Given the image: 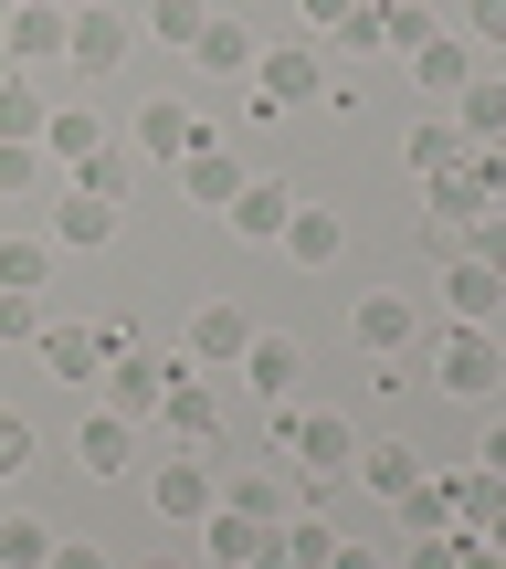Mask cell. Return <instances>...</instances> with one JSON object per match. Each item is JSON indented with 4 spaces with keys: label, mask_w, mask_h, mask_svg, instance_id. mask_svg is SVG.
Masks as SVG:
<instances>
[{
    "label": "cell",
    "mask_w": 506,
    "mask_h": 569,
    "mask_svg": "<svg viewBox=\"0 0 506 569\" xmlns=\"http://www.w3.org/2000/svg\"><path fill=\"white\" fill-rule=\"evenodd\" d=\"M180 380H201L180 348H169V359H159V348H138V359H106V411H117V422H159V401H169Z\"/></svg>",
    "instance_id": "6da1fadb"
},
{
    "label": "cell",
    "mask_w": 506,
    "mask_h": 569,
    "mask_svg": "<svg viewBox=\"0 0 506 569\" xmlns=\"http://www.w3.org/2000/svg\"><path fill=\"white\" fill-rule=\"evenodd\" d=\"M433 380H444L454 401H496L506 338H496V327H444V338H433Z\"/></svg>",
    "instance_id": "7a4b0ae2"
},
{
    "label": "cell",
    "mask_w": 506,
    "mask_h": 569,
    "mask_svg": "<svg viewBox=\"0 0 506 569\" xmlns=\"http://www.w3.org/2000/svg\"><path fill=\"white\" fill-rule=\"evenodd\" d=\"M244 84L275 106V117H296V106H327V53H317V42H264Z\"/></svg>",
    "instance_id": "3957f363"
},
{
    "label": "cell",
    "mask_w": 506,
    "mask_h": 569,
    "mask_svg": "<svg viewBox=\"0 0 506 569\" xmlns=\"http://www.w3.org/2000/svg\"><path fill=\"white\" fill-rule=\"evenodd\" d=\"M127 53H138V21H127V11H106V0H75V11H63V63H75L85 84L117 74Z\"/></svg>",
    "instance_id": "277c9868"
},
{
    "label": "cell",
    "mask_w": 506,
    "mask_h": 569,
    "mask_svg": "<svg viewBox=\"0 0 506 569\" xmlns=\"http://www.w3.org/2000/svg\"><path fill=\"white\" fill-rule=\"evenodd\" d=\"M148 507H159V528H201V517L222 507V465H211V453H169V465L148 475Z\"/></svg>",
    "instance_id": "5b68a950"
},
{
    "label": "cell",
    "mask_w": 506,
    "mask_h": 569,
    "mask_svg": "<svg viewBox=\"0 0 506 569\" xmlns=\"http://www.w3.org/2000/svg\"><path fill=\"white\" fill-rule=\"evenodd\" d=\"M401 74H411V96H444V106H454L475 74H486V53H475L465 32H423V42L401 53Z\"/></svg>",
    "instance_id": "8992f818"
},
{
    "label": "cell",
    "mask_w": 506,
    "mask_h": 569,
    "mask_svg": "<svg viewBox=\"0 0 506 569\" xmlns=\"http://www.w3.org/2000/svg\"><path fill=\"white\" fill-rule=\"evenodd\" d=\"M296 201H306L296 180H275V169H254V180H244V190L222 201V232H244V243H285V222H296Z\"/></svg>",
    "instance_id": "52a82bcc"
},
{
    "label": "cell",
    "mask_w": 506,
    "mask_h": 569,
    "mask_svg": "<svg viewBox=\"0 0 506 569\" xmlns=\"http://www.w3.org/2000/svg\"><path fill=\"white\" fill-rule=\"evenodd\" d=\"M201 138H211V127L190 117L180 96H159V106H138V117H127V148H138L148 169H180V159H190V148H201Z\"/></svg>",
    "instance_id": "ba28073f"
},
{
    "label": "cell",
    "mask_w": 506,
    "mask_h": 569,
    "mask_svg": "<svg viewBox=\"0 0 506 569\" xmlns=\"http://www.w3.org/2000/svg\"><path fill=\"white\" fill-rule=\"evenodd\" d=\"M244 348H254V317H244V306H232V296H211L201 317H190L180 359H190V369H201V380H211V369H244Z\"/></svg>",
    "instance_id": "9c48e42d"
},
{
    "label": "cell",
    "mask_w": 506,
    "mask_h": 569,
    "mask_svg": "<svg viewBox=\"0 0 506 569\" xmlns=\"http://www.w3.org/2000/svg\"><path fill=\"white\" fill-rule=\"evenodd\" d=\"M201 559H211V569H275V528L244 517V507H211V517H201Z\"/></svg>",
    "instance_id": "30bf717a"
},
{
    "label": "cell",
    "mask_w": 506,
    "mask_h": 569,
    "mask_svg": "<svg viewBox=\"0 0 506 569\" xmlns=\"http://www.w3.org/2000/svg\"><path fill=\"white\" fill-rule=\"evenodd\" d=\"M32 359H42V380H63V390H96V380H106V348H96V327H63V317H42Z\"/></svg>",
    "instance_id": "8fae6325"
},
{
    "label": "cell",
    "mask_w": 506,
    "mask_h": 569,
    "mask_svg": "<svg viewBox=\"0 0 506 569\" xmlns=\"http://www.w3.org/2000/svg\"><path fill=\"white\" fill-rule=\"evenodd\" d=\"M444 306H454V327H506V274L475 264V253H454L444 264Z\"/></svg>",
    "instance_id": "7c38bea8"
},
{
    "label": "cell",
    "mask_w": 506,
    "mask_h": 569,
    "mask_svg": "<svg viewBox=\"0 0 506 569\" xmlns=\"http://www.w3.org/2000/svg\"><path fill=\"white\" fill-rule=\"evenodd\" d=\"M348 338H359L369 359H411V338H423V306H411V296H359Z\"/></svg>",
    "instance_id": "4fadbf2b"
},
{
    "label": "cell",
    "mask_w": 506,
    "mask_h": 569,
    "mask_svg": "<svg viewBox=\"0 0 506 569\" xmlns=\"http://www.w3.org/2000/svg\"><path fill=\"white\" fill-rule=\"evenodd\" d=\"M159 422H169V453H211V443H222V390H211V380H180L159 401Z\"/></svg>",
    "instance_id": "5bb4252c"
},
{
    "label": "cell",
    "mask_w": 506,
    "mask_h": 569,
    "mask_svg": "<svg viewBox=\"0 0 506 569\" xmlns=\"http://www.w3.org/2000/svg\"><path fill=\"white\" fill-rule=\"evenodd\" d=\"M232 380H254V401H296L306 348L285 338V327H254V348H244V369H232Z\"/></svg>",
    "instance_id": "9a60e30c"
},
{
    "label": "cell",
    "mask_w": 506,
    "mask_h": 569,
    "mask_svg": "<svg viewBox=\"0 0 506 569\" xmlns=\"http://www.w3.org/2000/svg\"><path fill=\"white\" fill-rule=\"evenodd\" d=\"M42 243H63V253H96V243H117V201H85L75 180H53V232Z\"/></svg>",
    "instance_id": "2e32d148"
},
{
    "label": "cell",
    "mask_w": 506,
    "mask_h": 569,
    "mask_svg": "<svg viewBox=\"0 0 506 569\" xmlns=\"http://www.w3.org/2000/svg\"><path fill=\"white\" fill-rule=\"evenodd\" d=\"M75 465L85 475H96V486H106V475H127V465H138V422H117V411H85V432H75Z\"/></svg>",
    "instance_id": "e0dca14e"
},
{
    "label": "cell",
    "mask_w": 506,
    "mask_h": 569,
    "mask_svg": "<svg viewBox=\"0 0 506 569\" xmlns=\"http://www.w3.org/2000/svg\"><path fill=\"white\" fill-rule=\"evenodd\" d=\"M254 53H264V32H254V21H222V11H211L201 42H190V63H201V74H222V84H244Z\"/></svg>",
    "instance_id": "ac0fdd59"
},
{
    "label": "cell",
    "mask_w": 506,
    "mask_h": 569,
    "mask_svg": "<svg viewBox=\"0 0 506 569\" xmlns=\"http://www.w3.org/2000/svg\"><path fill=\"white\" fill-rule=\"evenodd\" d=\"M348 253V232H338V211L327 201H296V222H285V264H306V274H327Z\"/></svg>",
    "instance_id": "d6986e66"
},
{
    "label": "cell",
    "mask_w": 506,
    "mask_h": 569,
    "mask_svg": "<svg viewBox=\"0 0 506 569\" xmlns=\"http://www.w3.org/2000/svg\"><path fill=\"white\" fill-rule=\"evenodd\" d=\"M348 465H359V486L380 496V507H401V496L423 486V443H359Z\"/></svg>",
    "instance_id": "ffe728a7"
},
{
    "label": "cell",
    "mask_w": 506,
    "mask_h": 569,
    "mask_svg": "<svg viewBox=\"0 0 506 569\" xmlns=\"http://www.w3.org/2000/svg\"><path fill=\"white\" fill-rule=\"evenodd\" d=\"M454 127H465V148H506V74H496V63L454 96Z\"/></svg>",
    "instance_id": "44dd1931"
},
{
    "label": "cell",
    "mask_w": 506,
    "mask_h": 569,
    "mask_svg": "<svg viewBox=\"0 0 506 569\" xmlns=\"http://www.w3.org/2000/svg\"><path fill=\"white\" fill-rule=\"evenodd\" d=\"M96 148H106V117H96V106H53V117H42V159H53V169H85Z\"/></svg>",
    "instance_id": "7402d4cb"
},
{
    "label": "cell",
    "mask_w": 506,
    "mask_h": 569,
    "mask_svg": "<svg viewBox=\"0 0 506 569\" xmlns=\"http://www.w3.org/2000/svg\"><path fill=\"white\" fill-rule=\"evenodd\" d=\"M244 180H254V169L232 159L222 138H201V148H190V159H180V190H190V201H211V211H222V201H232V190H244Z\"/></svg>",
    "instance_id": "603a6c76"
},
{
    "label": "cell",
    "mask_w": 506,
    "mask_h": 569,
    "mask_svg": "<svg viewBox=\"0 0 506 569\" xmlns=\"http://www.w3.org/2000/svg\"><path fill=\"white\" fill-rule=\"evenodd\" d=\"M401 159H411V180H444V169H465V127H454V117H423L401 138Z\"/></svg>",
    "instance_id": "cb8c5ba5"
},
{
    "label": "cell",
    "mask_w": 506,
    "mask_h": 569,
    "mask_svg": "<svg viewBox=\"0 0 506 569\" xmlns=\"http://www.w3.org/2000/svg\"><path fill=\"white\" fill-rule=\"evenodd\" d=\"M53 284V243L42 232H0V296H42Z\"/></svg>",
    "instance_id": "d4e9b609"
},
{
    "label": "cell",
    "mask_w": 506,
    "mask_h": 569,
    "mask_svg": "<svg viewBox=\"0 0 506 569\" xmlns=\"http://www.w3.org/2000/svg\"><path fill=\"white\" fill-rule=\"evenodd\" d=\"M433 486H444V507H454V528H465V538H486V517L506 507V486H496V475H433Z\"/></svg>",
    "instance_id": "484cf974"
},
{
    "label": "cell",
    "mask_w": 506,
    "mask_h": 569,
    "mask_svg": "<svg viewBox=\"0 0 506 569\" xmlns=\"http://www.w3.org/2000/svg\"><path fill=\"white\" fill-rule=\"evenodd\" d=\"M423 211H433V232H465L475 211H506V201H486L465 169H444V180H423Z\"/></svg>",
    "instance_id": "4316f807"
},
{
    "label": "cell",
    "mask_w": 506,
    "mask_h": 569,
    "mask_svg": "<svg viewBox=\"0 0 506 569\" xmlns=\"http://www.w3.org/2000/svg\"><path fill=\"white\" fill-rule=\"evenodd\" d=\"M63 169L42 159V148H21V138H0V201H42V190H53Z\"/></svg>",
    "instance_id": "83f0119b"
},
{
    "label": "cell",
    "mask_w": 506,
    "mask_h": 569,
    "mask_svg": "<svg viewBox=\"0 0 506 569\" xmlns=\"http://www.w3.org/2000/svg\"><path fill=\"white\" fill-rule=\"evenodd\" d=\"M327 42H338V53H390V11H380V0H348V11L327 21ZM327 42H317V53H327Z\"/></svg>",
    "instance_id": "f1b7e54d"
},
{
    "label": "cell",
    "mask_w": 506,
    "mask_h": 569,
    "mask_svg": "<svg viewBox=\"0 0 506 569\" xmlns=\"http://www.w3.org/2000/svg\"><path fill=\"white\" fill-rule=\"evenodd\" d=\"M42 117H53V106H42V96H32V74H21V63H11V74H0V138L42 148Z\"/></svg>",
    "instance_id": "f546056e"
},
{
    "label": "cell",
    "mask_w": 506,
    "mask_h": 569,
    "mask_svg": "<svg viewBox=\"0 0 506 569\" xmlns=\"http://www.w3.org/2000/svg\"><path fill=\"white\" fill-rule=\"evenodd\" d=\"M42 559H53V528L32 507H0V569H42Z\"/></svg>",
    "instance_id": "4dcf8cb0"
},
{
    "label": "cell",
    "mask_w": 506,
    "mask_h": 569,
    "mask_svg": "<svg viewBox=\"0 0 506 569\" xmlns=\"http://www.w3.org/2000/svg\"><path fill=\"white\" fill-rule=\"evenodd\" d=\"M327 549H338L327 517H285V528H275V569H327Z\"/></svg>",
    "instance_id": "1f68e13d"
},
{
    "label": "cell",
    "mask_w": 506,
    "mask_h": 569,
    "mask_svg": "<svg viewBox=\"0 0 506 569\" xmlns=\"http://www.w3.org/2000/svg\"><path fill=\"white\" fill-rule=\"evenodd\" d=\"M201 21H211V0H148L138 32H148V42H169V53H190V42H201Z\"/></svg>",
    "instance_id": "d6a6232c"
},
{
    "label": "cell",
    "mask_w": 506,
    "mask_h": 569,
    "mask_svg": "<svg viewBox=\"0 0 506 569\" xmlns=\"http://www.w3.org/2000/svg\"><path fill=\"white\" fill-rule=\"evenodd\" d=\"M63 53V11H11V63L32 74V63H53Z\"/></svg>",
    "instance_id": "836d02e7"
},
{
    "label": "cell",
    "mask_w": 506,
    "mask_h": 569,
    "mask_svg": "<svg viewBox=\"0 0 506 569\" xmlns=\"http://www.w3.org/2000/svg\"><path fill=\"white\" fill-rule=\"evenodd\" d=\"M222 507H244V517H264V528H285V486H275V475H222Z\"/></svg>",
    "instance_id": "e575fe53"
},
{
    "label": "cell",
    "mask_w": 506,
    "mask_h": 569,
    "mask_svg": "<svg viewBox=\"0 0 506 569\" xmlns=\"http://www.w3.org/2000/svg\"><path fill=\"white\" fill-rule=\"evenodd\" d=\"M390 517H401V538H433V528H454V507H444V486H433V475H423V486H411Z\"/></svg>",
    "instance_id": "d590c367"
},
{
    "label": "cell",
    "mask_w": 506,
    "mask_h": 569,
    "mask_svg": "<svg viewBox=\"0 0 506 569\" xmlns=\"http://www.w3.org/2000/svg\"><path fill=\"white\" fill-rule=\"evenodd\" d=\"M390 569H465V528H433V538H401Z\"/></svg>",
    "instance_id": "8d00e7d4"
},
{
    "label": "cell",
    "mask_w": 506,
    "mask_h": 569,
    "mask_svg": "<svg viewBox=\"0 0 506 569\" xmlns=\"http://www.w3.org/2000/svg\"><path fill=\"white\" fill-rule=\"evenodd\" d=\"M63 180H75L85 201H127V159H117V148H96V159H85V169H63Z\"/></svg>",
    "instance_id": "74e56055"
},
{
    "label": "cell",
    "mask_w": 506,
    "mask_h": 569,
    "mask_svg": "<svg viewBox=\"0 0 506 569\" xmlns=\"http://www.w3.org/2000/svg\"><path fill=\"white\" fill-rule=\"evenodd\" d=\"M42 317H53L42 296H0V348H32V338H42Z\"/></svg>",
    "instance_id": "f35d334b"
},
{
    "label": "cell",
    "mask_w": 506,
    "mask_h": 569,
    "mask_svg": "<svg viewBox=\"0 0 506 569\" xmlns=\"http://www.w3.org/2000/svg\"><path fill=\"white\" fill-rule=\"evenodd\" d=\"M465 253H475V264H496V274H506V211H475V222H465Z\"/></svg>",
    "instance_id": "ab89813d"
},
{
    "label": "cell",
    "mask_w": 506,
    "mask_h": 569,
    "mask_svg": "<svg viewBox=\"0 0 506 569\" xmlns=\"http://www.w3.org/2000/svg\"><path fill=\"white\" fill-rule=\"evenodd\" d=\"M380 11H390V53H411V42H423V32H444V21H433L423 0H380Z\"/></svg>",
    "instance_id": "60d3db41"
},
{
    "label": "cell",
    "mask_w": 506,
    "mask_h": 569,
    "mask_svg": "<svg viewBox=\"0 0 506 569\" xmlns=\"http://www.w3.org/2000/svg\"><path fill=\"white\" fill-rule=\"evenodd\" d=\"M96 348H106V359H138V348H148V327L117 306V317H96Z\"/></svg>",
    "instance_id": "b9f144b4"
},
{
    "label": "cell",
    "mask_w": 506,
    "mask_h": 569,
    "mask_svg": "<svg viewBox=\"0 0 506 569\" xmlns=\"http://www.w3.org/2000/svg\"><path fill=\"white\" fill-rule=\"evenodd\" d=\"M21 465H32V422H21V411H0V486H11Z\"/></svg>",
    "instance_id": "7bdbcfd3"
},
{
    "label": "cell",
    "mask_w": 506,
    "mask_h": 569,
    "mask_svg": "<svg viewBox=\"0 0 506 569\" xmlns=\"http://www.w3.org/2000/svg\"><path fill=\"white\" fill-rule=\"evenodd\" d=\"M465 180L486 190V201H506V148H465Z\"/></svg>",
    "instance_id": "ee69618b"
},
{
    "label": "cell",
    "mask_w": 506,
    "mask_h": 569,
    "mask_svg": "<svg viewBox=\"0 0 506 569\" xmlns=\"http://www.w3.org/2000/svg\"><path fill=\"white\" fill-rule=\"evenodd\" d=\"M465 42H496L506 53V0H465Z\"/></svg>",
    "instance_id": "f6af8a7d"
},
{
    "label": "cell",
    "mask_w": 506,
    "mask_h": 569,
    "mask_svg": "<svg viewBox=\"0 0 506 569\" xmlns=\"http://www.w3.org/2000/svg\"><path fill=\"white\" fill-rule=\"evenodd\" d=\"M42 569H106V549H96V538H53V559H42Z\"/></svg>",
    "instance_id": "bcb514c9"
},
{
    "label": "cell",
    "mask_w": 506,
    "mask_h": 569,
    "mask_svg": "<svg viewBox=\"0 0 506 569\" xmlns=\"http://www.w3.org/2000/svg\"><path fill=\"white\" fill-rule=\"evenodd\" d=\"M338 11H348V0H296V21H306L296 42H327V21H338Z\"/></svg>",
    "instance_id": "7dc6e473"
},
{
    "label": "cell",
    "mask_w": 506,
    "mask_h": 569,
    "mask_svg": "<svg viewBox=\"0 0 506 569\" xmlns=\"http://www.w3.org/2000/svg\"><path fill=\"white\" fill-rule=\"evenodd\" d=\"M327 569H390L380 549H359V538H338V549H327Z\"/></svg>",
    "instance_id": "c3c4849f"
},
{
    "label": "cell",
    "mask_w": 506,
    "mask_h": 569,
    "mask_svg": "<svg viewBox=\"0 0 506 569\" xmlns=\"http://www.w3.org/2000/svg\"><path fill=\"white\" fill-rule=\"evenodd\" d=\"M475 475H496V486H506V422L486 432V443H475Z\"/></svg>",
    "instance_id": "681fc988"
},
{
    "label": "cell",
    "mask_w": 506,
    "mask_h": 569,
    "mask_svg": "<svg viewBox=\"0 0 506 569\" xmlns=\"http://www.w3.org/2000/svg\"><path fill=\"white\" fill-rule=\"evenodd\" d=\"M465 569H506V559H496V549H486V538H465Z\"/></svg>",
    "instance_id": "f907efd6"
},
{
    "label": "cell",
    "mask_w": 506,
    "mask_h": 569,
    "mask_svg": "<svg viewBox=\"0 0 506 569\" xmlns=\"http://www.w3.org/2000/svg\"><path fill=\"white\" fill-rule=\"evenodd\" d=\"M486 549H496V559H506V507H496V517H486Z\"/></svg>",
    "instance_id": "816d5d0a"
},
{
    "label": "cell",
    "mask_w": 506,
    "mask_h": 569,
    "mask_svg": "<svg viewBox=\"0 0 506 569\" xmlns=\"http://www.w3.org/2000/svg\"><path fill=\"white\" fill-rule=\"evenodd\" d=\"M11 11H75V0H11Z\"/></svg>",
    "instance_id": "f5cc1de1"
},
{
    "label": "cell",
    "mask_w": 506,
    "mask_h": 569,
    "mask_svg": "<svg viewBox=\"0 0 506 569\" xmlns=\"http://www.w3.org/2000/svg\"><path fill=\"white\" fill-rule=\"evenodd\" d=\"M148 569H169V559H148Z\"/></svg>",
    "instance_id": "db71d44e"
}]
</instances>
